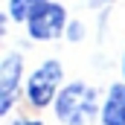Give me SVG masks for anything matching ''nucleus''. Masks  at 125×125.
<instances>
[{"mask_svg": "<svg viewBox=\"0 0 125 125\" xmlns=\"http://www.w3.org/2000/svg\"><path fill=\"white\" fill-rule=\"evenodd\" d=\"M44 3H50V0H9V18L18 23H26Z\"/></svg>", "mask_w": 125, "mask_h": 125, "instance_id": "nucleus-6", "label": "nucleus"}, {"mask_svg": "<svg viewBox=\"0 0 125 125\" xmlns=\"http://www.w3.org/2000/svg\"><path fill=\"white\" fill-rule=\"evenodd\" d=\"M67 29V12L61 3H44L29 21H26V32L32 41H55L58 35Z\"/></svg>", "mask_w": 125, "mask_h": 125, "instance_id": "nucleus-3", "label": "nucleus"}, {"mask_svg": "<svg viewBox=\"0 0 125 125\" xmlns=\"http://www.w3.org/2000/svg\"><path fill=\"white\" fill-rule=\"evenodd\" d=\"M102 125H125V82L111 84V90L102 102Z\"/></svg>", "mask_w": 125, "mask_h": 125, "instance_id": "nucleus-5", "label": "nucleus"}, {"mask_svg": "<svg viewBox=\"0 0 125 125\" xmlns=\"http://www.w3.org/2000/svg\"><path fill=\"white\" fill-rule=\"evenodd\" d=\"M99 111V93L96 87L84 82H70L64 84L55 99V116L61 125H87Z\"/></svg>", "mask_w": 125, "mask_h": 125, "instance_id": "nucleus-1", "label": "nucleus"}, {"mask_svg": "<svg viewBox=\"0 0 125 125\" xmlns=\"http://www.w3.org/2000/svg\"><path fill=\"white\" fill-rule=\"evenodd\" d=\"M61 79L64 70L61 61L50 58V61L38 64L26 79V99H29L32 108H47V105H55V99L61 93Z\"/></svg>", "mask_w": 125, "mask_h": 125, "instance_id": "nucleus-2", "label": "nucleus"}, {"mask_svg": "<svg viewBox=\"0 0 125 125\" xmlns=\"http://www.w3.org/2000/svg\"><path fill=\"white\" fill-rule=\"evenodd\" d=\"M122 76H125V58H122Z\"/></svg>", "mask_w": 125, "mask_h": 125, "instance_id": "nucleus-7", "label": "nucleus"}, {"mask_svg": "<svg viewBox=\"0 0 125 125\" xmlns=\"http://www.w3.org/2000/svg\"><path fill=\"white\" fill-rule=\"evenodd\" d=\"M21 76H23V58L18 52H9L0 61V114L3 116L12 111V102H15V93H18Z\"/></svg>", "mask_w": 125, "mask_h": 125, "instance_id": "nucleus-4", "label": "nucleus"}]
</instances>
